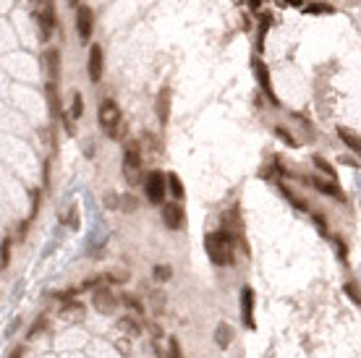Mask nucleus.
Returning a JSON list of instances; mask_svg holds the SVG:
<instances>
[{
  "label": "nucleus",
  "mask_w": 361,
  "mask_h": 358,
  "mask_svg": "<svg viewBox=\"0 0 361 358\" xmlns=\"http://www.w3.org/2000/svg\"><path fill=\"white\" fill-rule=\"evenodd\" d=\"M236 243H241V248L249 254V246L243 241V233H233L228 227L204 235V248L210 254V262L215 267H233L236 264Z\"/></svg>",
  "instance_id": "obj_1"
},
{
  "label": "nucleus",
  "mask_w": 361,
  "mask_h": 358,
  "mask_svg": "<svg viewBox=\"0 0 361 358\" xmlns=\"http://www.w3.org/2000/svg\"><path fill=\"white\" fill-rule=\"evenodd\" d=\"M97 120H99V126L105 128V134L110 136V139H118V128H120V120H123L118 102H115V100H102V102H99Z\"/></svg>",
  "instance_id": "obj_2"
},
{
  "label": "nucleus",
  "mask_w": 361,
  "mask_h": 358,
  "mask_svg": "<svg viewBox=\"0 0 361 358\" xmlns=\"http://www.w3.org/2000/svg\"><path fill=\"white\" fill-rule=\"evenodd\" d=\"M123 178L131 186L142 180V147L139 141H128L123 149Z\"/></svg>",
  "instance_id": "obj_3"
},
{
  "label": "nucleus",
  "mask_w": 361,
  "mask_h": 358,
  "mask_svg": "<svg viewBox=\"0 0 361 358\" xmlns=\"http://www.w3.org/2000/svg\"><path fill=\"white\" fill-rule=\"evenodd\" d=\"M144 194L152 204H163L165 201V194H168V186H165V175L160 170H152L147 178H144Z\"/></svg>",
  "instance_id": "obj_4"
},
{
  "label": "nucleus",
  "mask_w": 361,
  "mask_h": 358,
  "mask_svg": "<svg viewBox=\"0 0 361 358\" xmlns=\"http://www.w3.org/2000/svg\"><path fill=\"white\" fill-rule=\"evenodd\" d=\"M37 24H40V37L48 42L52 29H55V8H52V0H45L40 5V11H37Z\"/></svg>",
  "instance_id": "obj_5"
},
{
  "label": "nucleus",
  "mask_w": 361,
  "mask_h": 358,
  "mask_svg": "<svg viewBox=\"0 0 361 358\" xmlns=\"http://www.w3.org/2000/svg\"><path fill=\"white\" fill-rule=\"evenodd\" d=\"M76 32H79L81 42L92 40V32H95V13H92V8H87V5H79V8H76Z\"/></svg>",
  "instance_id": "obj_6"
},
{
  "label": "nucleus",
  "mask_w": 361,
  "mask_h": 358,
  "mask_svg": "<svg viewBox=\"0 0 361 358\" xmlns=\"http://www.w3.org/2000/svg\"><path fill=\"white\" fill-rule=\"evenodd\" d=\"M92 303H95V309L99 311V314H113V311L120 306L118 295H115L110 288H97L95 295H92Z\"/></svg>",
  "instance_id": "obj_7"
},
{
  "label": "nucleus",
  "mask_w": 361,
  "mask_h": 358,
  "mask_svg": "<svg viewBox=\"0 0 361 358\" xmlns=\"http://www.w3.org/2000/svg\"><path fill=\"white\" fill-rule=\"evenodd\" d=\"M241 322L243 327H249V330H254V291H251L249 285L241 288Z\"/></svg>",
  "instance_id": "obj_8"
},
{
  "label": "nucleus",
  "mask_w": 361,
  "mask_h": 358,
  "mask_svg": "<svg viewBox=\"0 0 361 358\" xmlns=\"http://www.w3.org/2000/svg\"><path fill=\"white\" fill-rule=\"evenodd\" d=\"M160 217H163V225L165 227H170V230H181L183 227V209H181V204H163V209H160Z\"/></svg>",
  "instance_id": "obj_9"
},
{
  "label": "nucleus",
  "mask_w": 361,
  "mask_h": 358,
  "mask_svg": "<svg viewBox=\"0 0 361 358\" xmlns=\"http://www.w3.org/2000/svg\"><path fill=\"white\" fill-rule=\"evenodd\" d=\"M254 76H257V81H259V87H262V92H265V97L272 102V108H280V102L275 100V94H272V84H270V73H267V68H265V63L262 60H254Z\"/></svg>",
  "instance_id": "obj_10"
},
{
  "label": "nucleus",
  "mask_w": 361,
  "mask_h": 358,
  "mask_svg": "<svg viewBox=\"0 0 361 358\" xmlns=\"http://www.w3.org/2000/svg\"><path fill=\"white\" fill-rule=\"evenodd\" d=\"M102 71H105L102 47H99V45H92V50H89V79L97 84L99 79H102Z\"/></svg>",
  "instance_id": "obj_11"
},
{
  "label": "nucleus",
  "mask_w": 361,
  "mask_h": 358,
  "mask_svg": "<svg viewBox=\"0 0 361 358\" xmlns=\"http://www.w3.org/2000/svg\"><path fill=\"white\" fill-rule=\"evenodd\" d=\"M155 110H157V120H160L163 126H168V120H170V87H163V89L157 92Z\"/></svg>",
  "instance_id": "obj_12"
},
{
  "label": "nucleus",
  "mask_w": 361,
  "mask_h": 358,
  "mask_svg": "<svg viewBox=\"0 0 361 358\" xmlns=\"http://www.w3.org/2000/svg\"><path fill=\"white\" fill-rule=\"evenodd\" d=\"M306 183L314 186V188H319V194H325V196H335L337 201H345V194L337 188V183H330V180H322V178H312V175H306Z\"/></svg>",
  "instance_id": "obj_13"
},
{
  "label": "nucleus",
  "mask_w": 361,
  "mask_h": 358,
  "mask_svg": "<svg viewBox=\"0 0 361 358\" xmlns=\"http://www.w3.org/2000/svg\"><path fill=\"white\" fill-rule=\"evenodd\" d=\"M233 337H236L233 327H230L228 322H220L217 330H215V342H217V348L220 350H228V345L233 342Z\"/></svg>",
  "instance_id": "obj_14"
},
{
  "label": "nucleus",
  "mask_w": 361,
  "mask_h": 358,
  "mask_svg": "<svg viewBox=\"0 0 361 358\" xmlns=\"http://www.w3.org/2000/svg\"><path fill=\"white\" fill-rule=\"evenodd\" d=\"M118 303H120L123 309H131L134 314H136V319H144V311H147V309H144V303L136 298L134 293H123V295H118Z\"/></svg>",
  "instance_id": "obj_15"
},
{
  "label": "nucleus",
  "mask_w": 361,
  "mask_h": 358,
  "mask_svg": "<svg viewBox=\"0 0 361 358\" xmlns=\"http://www.w3.org/2000/svg\"><path fill=\"white\" fill-rule=\"evenodd\" d=\"M118 327H120V330H126L131 337H139V335H142V322H139V319H134V316H128V314H123L118 319Z\"/></svg>",
  "instance_id": "obj_16"
},
{
  "label": "nucleus",
  "mask_w": 361,
  "mask_h": 358,
  "mask_svg": "<svg viewBox=\"0 0 361 358\" xmlns=\"http://www.w3.org/2000/svg\"><path fill=\"white\" fill-rule=\"evenodd\" d=\"M165 186H168V191L173 194V199H183L186 196V191H183V183H181V178L175 173H168L165 175Z\"/></svg>",
  "instance_id": "obj_17"
},
{
  "label": "nucleus",
  "mask_w": 361,
  "mask_h": 358,
  "mask_svg": "<svg viewBox=\"0 0 361 358\" xmlns=\"http://www.w3.org/2000/svg\"><path fill=\"white\" fill-rule=\"evenodd\" d=\"M48 71H50V81H55L58 79V71H60V55H58V50H48Z\"/></svg>",
  "instance_id": "obj_18"
},
{
  "label": "nucleus",
  "mask_w": 361,
  "mask_h": 358,
  "mask_svg": "<svg viewBox=\"0 0 361 358\" xmlns=\"http://www.w3.org/2000/svg\"><path fill=\"white\" fill-rule=\"evenodd\" d=\"M272 131H275V136H278V139H280L283 144H288V147H298V139H296V136L288 131L286 126H275Z\"/></svg>",
  "instance_id": "obj_19"
},
{
  "label": "nucleus",
  "mask_w": 361,
  "mask_h": 358,
  "mask_svg": "<svg viewBox=\"0 0 361 358\" xmlns=\"http://www.w3.org/2000/svg\"><path fill=\"white\" fill-rule=\"evenodd\" d=\"M152 275H155L157 283H168V280H173V267L170 264H157L155 269H152Z\"/></svg>",
  "instance_id": "obj_20"
},
{
  "label": "nucleus",
  "mask_w": 361,
  "mask_h": 358,
  "mask_svg": "<svg viewBox=\"0 0 361 358\" xmlns=\"http://www.w3.org/2000/svg\"><path fill=\"white\" fill-rule=\"evenodd\" d=\"M128 280H131V275H128V272H123V275H120V272H110V275H102V283H105V285H126Z\"/></svg>",
  "instance_id": "obj_21"
},
{
  "label": "nucleus",
  "mask_w": 361,
  "mask_h": 358,
  "mask_svg": "<svg viewBox=\"0 0 361 358\" xmlns=\"http://www.w3.org/2000/svg\"><path fill=\"white\" fill-rule=\"evenodd\" d=\"M337 136H340V139L345 141V147H348V149L359 152V147H361V144H359V136H356V134L345 131V128H337Z\"/></svg>",
  "instance_id": "obj_22"
},
{
  "label": "nucleus",
  "mask_w": 361,
  "mask_h": 358,
  "mask_svg": "<svg viewBox=\"0 0 361 358\" xmlns=\"http://www.w3.org/2000/svg\"><path fill=\"white\" fill-rule=\"evenodd\" d=\"M68 314H81L84 316V303L81 301H66L60 306V316H68Z\"/></svg>",
  "instance_id": "obj_23"
},
{
  "label": "nucleus",
  "mask_w": 361,
  "mask_h": 358,
  "mask_svg": "<svg viewBox=\"0 0 361 358\" xmlns=\"http://www.w3.org/2000/svg\"><path fill=\"white\" fill-rule=\"evenodd\" d=\"M149 301H152V306L157 309V314H163V309L168 306V298H165L160 291H152V293H149Z\"/></svg>",
  "instance_id": "obj_24"
},
{
  "label": "nucleus",
  "mask_w": 361,
  "mask_h": 358,
  "mask_svg": "<svg viewBox=\"0 0 361 358\" xmlns=\"http://www.w3.org/2000/svg\"><path fill=\"white\" fill-rule=\"evenodd\" d=\"M168 358H183V350H181L178 337H168Z\"/></svg>",
  "instance_id": "obj_25"
},
{
  "label": "nucleus",
  "mask_w": 361,
  "mask_h": 358,
  "mask_svg": "<svg viewBox=\"0 0 361 358\" xmlns=\"http://www.w3.org/2000/svg\"><path fill=\"white\" fill-rule=\"evenodd\" d=\"M84 115V97L79 92H73V105H71V118H81Z\"/></svg>",
  "instance_id": "obj_26"
},
{
  "label": "nucleus",
  "mask_w": 361,
  "mask_h": 358,
  "mask_svg": "<svg viewBox=\"0 0 361 358\" xmlns=\"http://www.w3.org/2000/svg\"><path fill=\"white\" fill-rule=\"evenodd\" d=\"M345 295H348V298L359 306V283H356V280H348V283H345Z\"/></svg>",
  "instance_id": "obj_27"
},
{
  "label": "nucleus",
  "mask_w": 361,
  "mask_h": 358,
  "mask_svg": "<svg viewBox=\"0 0 361 358\" xmlns=\"http://www.w3.org/2000/svg\"><path fill=\"white\" fill-rule=\"evenodd\" d=\"M8 262H11V241L5 238L3 246H0V267H8Z\"/></svg>",
  "instance_id": "obj_28"
},
{
  "label": "nucleus",
  "mask_w": 361,
  "mask_h": 358,
  "mask_svg": "<svg viewBox=\"0 0 361 358\" xmlns=\"http://www.w3.org/2000/svg\"><path fill=\"white\" fill-rule=\"evenodd\" d=\"M136 204H139V201H136L134 196H128V194H126V196H120V204H118V207L123 209V212H134V209H136Z\"/></svg>",
  "instance_id": "obj_29"
},
{
  "label": "nucleus",
  "mask_w": 361,
  "mask_h": 358,
  "mask_svg": "<svg viewBox=\"0 0 361 358\" xmlns=\"http://www.w3.org/2000/svg\"><path fill=\"white\" fill-rule=\"evenodd\" d=\"M314 165H317V167H319V170H322V173H325V175H333V165H330V162H327V159H322L319 155H317V157H314Z\"/></svg>",
  "instance_id": "obj_30"
},
{
  "label": "nucleus",
  "mask_w": 361,
  "mask_h": 358,
  "mask_svg": "<svg viewBox=\"0 0 361 358\" xmlns=\"http://www.w3.org/2000/svg\"><path fill=\"white\" fill-rule=\"evenodd\" d=\"M142 139H144V141H149V152H155V155H157L160 149H163V147H160V139H157V136H152V134H144Z\"/></svg>",
  "instance_id": "obj_31"
},
{
  "label": "nucleus",
  "mask_w": 361,
  "mask_h": 358,
  "mask_svg": "<svg viewBox=\"0 0 361 358\" xmlns=\"http://www.w3.org/2000/svg\"><path fill=\"white\" fill-rule=\"evenodd\" d=\"M76 215H79V209H76V207H71V209H68V217L63 220V223H68V225H71V230H76V227H79V220H76Z\"/></svg>",
  "instance_id": "obj_32"
},
{
  "label": "nucleus",
  "mask_w": 361,
  "mask_h": 358,
  "mask_svg": "<svg viewBox=\"0 0 361 358\" xmlns=\"http://www.w3.org/2000/svg\"><path fill=\"white\" fill-rule=\"evenodd\" d=\"M45 324H48V319H45V316H42V319H37V322L32 324V330H29V337H34L37 332H42V330H45Z\"/></svg>",
  "instance_id": "obj_33"
},
{
  "label": "nucleus",
  "mask_w": 361,
  "mask_h": 358,
  "mask_svg": "<svg viewBox=\"0 0 361 358\" xmlns=\"http://www.w3.org/2000/svg\"><path fill=\"white\" fill-rule=\"evenodd\" d=\"M19 327H21V319H13V322H11V327H8V330H5V337H11V335L16 332Z\"/></svg>",
  "instance_id": "obj_34"
},
{
  "label": "nucleus",
  "mask_w": 361,
  "mask_h": 358,
  "mask_svg": "<svg viewBox=\"0 0 361 358\" xmlns=\"http://www.w3.org/2000/svg\"><path fill=\"white\" fill-rule=\"evenodd\" d=\"M24 353H26V348H24V345H19V348H13V350H11V358H24Z\"/></svg>",
  "instance_id": "obj_35"
},
{
  "label": "nucleus",
  "mask_w": 361,
  "mask_h": 358,
  "mask_svg": "<svg viewBox=\"0 0 361 358\" xmlns=\"http://www.w3.org/2000/svg\"><path fill=\"white\" fill-rule=\"evenodd\" d=\"M149 330H152V335H155V337H157V340H160V337H163V330H160V327H157V324H152V327H149Z\"/></svg>",
  "instance_id": "obj_36"
},
{
  "label": "nucleus",
  "mask_w": 361,
  "mask_h": 358,
  "mask_svg": "<svg viewBox=\"0 0 361 358\" xmlns=\"http://www.w3.org/2000/svg\"><path fill=\"white\" fill-rule=\"evenodd\" d=\"M68 3H71L73 8H79V5H81V0H68Z\"/></svg>",
  "instance_id": "obj_37"
}]
</instances>
